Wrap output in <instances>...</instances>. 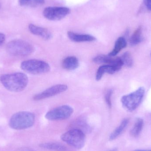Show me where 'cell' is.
Here are the masks:
<instances>
[{"label": "cell", "mask_w": 151, "mask_h": 151, "mask_svg": "<svg viewBox=\"0 0 151 151\" xmlns=\"http://www.w3.org/2000/svg\"><path fill=\"white\" fill-rule=\"evenodd\" d=\"M0 81L6 89L13 92H19L26 88L28 78L24 73H16L2 75Z\"/></svg>", "instance_id": "obj_1"}, {"label": "cell", "mask_w": 151, "mask_h": 151, "mask_svg": "<svg viewBox=\"0 0 151 151\" xmlns=\"http://www.w3.org/2000/svg\"><path fill=\"white\" fill-rule=\"evenodd\" d=\"M35 116L32 113L20 111L13 114L10 119V127L16 130L26 129L34 124Z\"/></svg>", "instance_id": "obj_2"}, {"label": "cell", "mask_w": 151, "mask_h": 151, "mask_svg": "<svg viewBox=\"0 0 151 151\" xmlns=\"http://www.w3.org/2000/svg\"><path fill=\"white\" fill-rule=\"evenodd\" d=\"M145 94V89L141 87L134 91L122 97L121 101L123 107L129 111L135 110L142 103Z\"/></svg>", "instance_id": "obj_3"}, {"label": "cell", "mask_w": 151, "mask_h": 151, "mask_svg": "<svg viewBox=\"0 0 151 151\" xmlns=\"http://www.w3.org/2000/svg\"><path fill=\"white\" fill-rule=\"evenodd\" d=\"M6 50L12 55L25 56L32 54L34 51V48L30 43L25 41L15 40L7 44Z\"/></svg>", "instance_id": "obj_4"}, {"label": "cell", "mask_w": 151, "mask_h": 151, "mask_svg": "<svg viewBox=\"0 0 151 151\" xmlns=\"http://www.w3.org/2000/svg\"><path fill=\"white\" fill-rule=\"evenodd\" d=\"M61 139L75 149H81L85 145L86 136L83 131L76 128L63 134Z\"/></svg>", "instance_id": "obj_5"}, {"label": "cell", "mask_w": 151, "mask_h": 151, "mask_svg": "<svg viewBox=\"0 0 151 151\" xmlns=\"http://www.w3.org/2000/svg\"><path fill=\"white\" fill-rule=\"evenodd\" d=\"M24 71L33 74H41L47 73L50 70L49 65L42 60L36 59L26 60L20 65Z\"/></svg>", "instance_id": "obj_6"}, {"label": "cell", "mask_w": 151, "mask_h": 151, "mask_svg": "<svg viewBox=\"0 0 151 151\" xmlns=\"http://www.w3.org/2000/svg\"><path fill=\"white\" fill-rule=\"evenodd\" d=\"M73 112V109L69 105H63L49 111L45 115L50 121L62 120L70 118Z\"/></svg>", "instance_id": "obj_7"}, {"label": "cell", "mask_w": 151, "mask_h": 151, "mask_svg": "<svg viewBox=\"0 0 151 151\" xmlns=\"http://www.w3.org/2000/svg\"><path fill=\"white\" fill-rule=\"evenodd\" d=\"M70 9L67 7H49L45 8L43 11L44 17L50 20H59L69 15Z\"/></svg>", "instance_id": "obj_8"}, {"label": "cell", "mask_w": 151, "mask_h": 151, "mask_svg": "<svg viewBox=\"0 0 151 151\" xmlns=\"http://www.w3.org/2000/svg\"><path fill=\"white\" fill-rule=\"evenodd\" d=\"M67 89L68 86L66 84H57L36 94L34 96L33 99L36 101H39L49 98L65 92Z\"/></svg>", "instance_id": "obj_9"}, {"label": "cell", "mask_w": 151, "mask_h": 151, "mask_svg": "<svg viewBox=\"0 0 151 151\" xmlns=\"http://www.w3.org/2000/svg\"><path fill=\"white\" fill-rule=\"evenodd\" d=\"M109 55H101L93 58L94 63L97 64H106L115 67L118 71L121 69L124 64L121 58H113Z\"/></svg>", "instance_id": "obj_10"}, {"label": "cell", "mask_w": 151, "mask_h": 151, "mask_svg": "<svg viewBox=\"0 0 151 151\" xmlns=\"http://www.w3.org/2000/svg\"><path fill=\"white\" fill-rule=\"evenodd\" d=\"M28 28L32 34L41 37L43 40H48L52 38V34L50 31L46 28L38 26L33 24H30Z\"/></svg>", "instance_id": "obj_11"}, {"label": "cell", "mask_w": 151, "mask_h": 151, "mask_svg": "<svg viewBox=\"0 0 151 151\" xmlns=\"http://www.w3.org/2000/svg\"><path fill=\"white\" fill-rule=\"evenodd\" d=\"M69 39L75 42H93L96 40V38L92 35L88 34H80L69 31L67 32Z\"/></svg>", "instance_id": "obj_12"}, {"label": "cell", "mask_w": 151, "mask_h": 151, "mask_svg": "<svg viewBox=\"0 0 151 151\" xmlns=\"http://www.w3.org/2000/svg\"><path fill=\"white\" fill-rule=\"evenodd\" d=\"M117 72H118V70L112 65H101L97 71L96 75V80L97 81H100L105 73L112 74Z\"/></svg>", "instance_id": "obj_13"}, {"label": "cell", "mask_w": 151, "mask_h": 151, "mask_svg": "<svg viewBox=\"0 0 151 151\" xmlns=\"http://www.w3.org/2000/svg\"><path fill=\"white\" fill-rule=\"evenodd\" d=\"M62 65L65 70H73L79 67V60L75 57H68L64 59L62 63Z\"/></svg>", "instance_id": "obj_14"}, {"label": "cell", "mask_w": 151, "mask_h": 151, "mask_svg": "<svg viewBox=\"0 0 151 151\" xmlns=\"http://www.w3.org/2000/svg\"><path fill=\"white\" fill-rule=\"evenodd\" d=\"M127 46V41L125 38L123 37H119L116 40L113 49L108 54V55L110 56H115L117 54L120 52L121 50L125 48Z\"/></svg>", "instance_id": "obj_15"}, {"label": "cell", "mask_w": 151, "mask_h": 151, "mask_svg": "<svg viewBox=\"0 0 151 151\" xmlns=\"http://www.w3.org/2000/svg\"><path fill=\"white\" fill-rule=\"evenodd\" d=\"M129 121V119H125L122 121L119 127H117L110 135L109 137L110 141L115 140L121 134L128 125Z\"/></svg>", "instance_id": "obj_16"}, {"label": "cell", "mask_w": 151, "mask_h": 151, "mask_svg": "<svg viewBox=\"0 0 151 151\" xmlns=\"http://www.w3.org/2000/svg\"><path fill=\"white\" fill-rule=\"evenodd\" d=\"M42 149L55 151H66L67 149L64 145L58 143H45L40 145Z\"/></svg>", "instance_id": "obj_17"}, {"label": "cell", "mask_w": 151, "mask_h": 151, "mask_svg": "<svg viewBox=\"0 0 151 151\" xmlns=\"http://www.w3.org/2000/svg\"><path fill=\"white\" fill-rule=\"evenodd\" d=\"M144 126V120L141 118H137L130 131V135L134 137H136L140 134Z\"/></svg>", "instance_id": "obj_18"}, {"label": "cell", "mask_w": 151, "mask_h": 151, "mask_svg": "<svg viewBox=\"0 0 151 151\" xmlns=\"http://www.w3.org/2000/svg\"><path fill=\"white\" fill-rule=\"evenodd\" d=\"M142 40V28L141 27H139L133 33L130 37L129 42L132 46H135L140 43Z\"/></svg>", "instance_id": "obj_19"}, {"label": "cell", "mask_w": 151, "mask_h": 151, "mask_svg": "<svg viewBox=\"0 0 151 151\" xmlns=\"http://www.w3.org/2000/svg\"><path fill=\"white\" fill-rule=\"evenodd\" d=\"M45 0H19V3L21 6L37 7L44 4Z\"/></svg>", "instance_id": "obj_20"}, {"label": "cell", "mask_w": 151, "mask_h": 151, "mask_svg": "<svg viewBox=\"0 0 151 151\" xmlns=\"http://www.w3.org/2000/svg\"><path fill=\"white\" fill-rule=\"evenodd\" d=\"M122 60L123 64L128 67H131L133 65V61L131 54L129 52H126L122 56Z\"/></svg>", "instance_id": "obj_21"}, {"label": "cell", "mask_w": 151, "mask_h": 151, "mask_svg": "<svg viewBox=\"0 0 151 151\" xmlns=\"http://www.w3.org/2000/svg\"><path fill=\"white\" fill-rule=\"evenodd\" d=\"M113 93V90H108L105 95V100L106 104L109 108H111L112 106L111 98Z\"/></svg>", "instance_id": "obj_22"}, {"label": "cell", "mask_w": 151, "mask_h": 151, "mask_svg": "<svg viewBox=\"0 0 151 151\" xmlns=\"http://www.w3.org/2000/svg\"><path fill=\"white\" fill-rule=\"evenodd\" d=\"M143 1L147 9L151 11V0H143Z\"/></svg>", "instance_id": "obj_23"}, {"label": "cell", "mask_w": 151, "mask_h": 151, "mask_svg": "<svg viewBox=\"0 0 151 151\" xmlns=\"http://www.w3.org/2000/svg\"><path fill=\"white\" fill-rule=\"evenodd\" d=\"M5 40V35L2 33L0 32V45H1Z\"/></svg>", "instance_id": "obj_24"}, {"label": "cell", "mask_w": 151, "mask_h": 151, "mask_svg": "<svg viewBox=\"0 0 151 151\" xmlns=\"http://www.w3.org/2000/svg\"><path fill=\"white\" fill-rule=\"evenodd\" d=\"M20 151H33L31 150H29V149H23V150H21Z\"/></svg>", "instance_id": "obj_25"}, {"label": "cell", "mask_w": 151, "mask_h": 151, "mask_svg": "<svg viewBox=\"0 0 151 151\" xmlns=\"http://www.w3.org/2000/svg\"><path fill=\"white\" fill-rule=\"evenodd\" d=\"M107 151H118V150H117V149H114Z\"/></svg>", "instance_id": "obj_26"}, {"label": "cell", "mask_w": 151, "mask_h": 151, "mask_svg": "<svg viewBox=\"0 0 151 151\" xmlns=\"http://www.w3.org/2000/svg\"><path fill=\"white\" fill-rule=\"evenodd\" d=\"M134 151H151V150L150 151H145V150H136Z\"/></svg>", "instance_id": "obj_27"}, {"label": "cell", "mask_w": 151, "mask_h": 151, "mask_svg": "<svg viewBox=\"0 0 151 151\" xmlns=\"http://www.w3.org/2000/svg\"><path fill=\"white\" fill-rule=\"evenodd\" d=\"M1 4H0V9H1Z\"/></svg>", "instance_id": "obj_28"}, {"label": "cell", "mask_w": 151, "mask_h": 151, "mask_svg": "<svg viewBox=\"0 0 151 151\" xmlns=\"http://www.w3.org/2000/svg\"></svg>", "instance_id": "obj_29"}]
</instances>
